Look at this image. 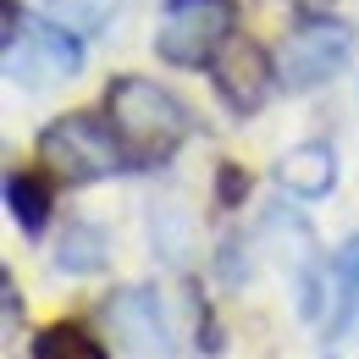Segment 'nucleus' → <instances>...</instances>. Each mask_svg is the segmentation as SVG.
<instances>
[{
    "label": "nucleus",
    "mask_w": 359,
    "mask_h": 359,
    "mask_svg": "<svg viewBox=\"0 0 359 359\" xmlns=\"http://www.w3.org/2000/svg\"><path fill=\"white\" fill-rule=\"evenodd\" d=\"M105 122L128 155V172H149V166H166L182 149V138L194 133V116L172 89H161L155 78H138L122 72L111 78L105 89Z\"/></svg>",
    "instance_id": "1"
},
{
    "label": "nucleus",
    "mask_w": 359,
    "mask_h": 359,
    "mask_svg": "<svg viewBox=\"0 0 359 359\" xmlns=\"http://www.w3.org/2000/svg\"><path fill=\"white\" fill-rule=\"evenodd\" d=\"M232 28H238V0H166L155 28V55L182 72L216 67V55L232 45Z\"/></svg>",
    "instance_id": "2"
},
{
    "label": "nucleus",
    "mask_w": 359,
    "mask_h": 359,
    "mask_svg": "<svg viewBox=\"0 0 359 359\" xmlns=\"http://www.w3.org/2000/svg\"><path fill=\"white\" fill-rule=\"evenodd\" d=\"M39 161H45L61 182H72V188L128 172V155H122V144L111 133V122H105V116H89V111L55 116L45 133H39Z\"/></svg>",
    "instance_id": "3"
},
{
    "label": "nucleus",
    "mask_w": 359,
    "mask_h": 359,
    "mask_svg": "<svg viewBox=\"0 0 359 359\" xmlns=\"http://www.w3.org/2000/svg\"><path fill=\"white\" fill-rule=\"evenodd\" d=\"M348 50H354V28L348 22H337V17H304V22L287 28V39L276 50V78H282V89H293V94L320 89V83H332L343 72Z\"/></svg>",
    "instance_id": "4"
},
{
    "label": "nucleus",
    "mask_w": 359,
    "mask_h": 359,
    "mask_svg": "<svg viewBox=\"0 0 359 359\" xmlns=\"http://www.w3.org/2000/svg\"><path fill=\"white\" fill-rule=\"evenodd\" d=\"M210 83H216V94L232 116H255L282 78H276V67L260 45H226L210 67Z\"/></svg>",
    "instance_id": "5"
},
{
    "label": "nucleus",
    "mask_w": 359,
    "mask_h": 359,
    "mask_svg": "<svg viewBox=\"0 0 359 359\" xmlns=\"http://www.w3.org/2000/svg\"><path fill=\"white\" fill-rule=\"evenodd\" d=\"M326 343H354L359 337V238L337 249L326 271Z\"/></svg>",
    "instance_id": "6"
},
{
    "label": "nucleus",
    "mask_w": 359,
    "mask_h": 359,
    "mask_svg": "<svg viewBox=\"0 0 359 359\" xmlns=\"http://www.w3.org/2000/svg\"><path fill=\"white\" fill-rule=\"evenodd\" d=\"M276 182L293 194V199H326L332 188H337V149L332 144H293L282 161H276Z\"/></svg>",
    "instance_id": "7"
},
{
    "label": "nucleus",
    "mask_w": 359,
    "mask_h": 359,
    "mask_svg": "<svg viewBox=\"0 0 359 359\" xmlns=\"http://www.w3.org/2000/svg\"><path fill=\"white\" fill-rule=\"evenodd\" d=\"M111 326L122 332V343L138 348V354H161L166 348V326H161V304L149 299V293H122V299H111Z\"/></svg>",
    "instance_id": "8"
},
{
    "label": "nucleus",
    "mask_w": 359,
    "mask_h": 359,
    "mask_svg": "<svg viewBox=\"0 0 359 359\" xmlns=\"http://www.w3.org/2000/svg\"><path fill=\"white\" fill-rule=\"evenodd\" d=\"M6 205H11V222L22 226L28 238H39L50 222V182L39 172H11L6 177Z\"/></svg>",
    "instance_id": "9"
},
{
    "label": "nucleus",
    "mask_w": 359,
    "mask_h": 359,
    "mask_svg": "<svg viewBox=\"0 0 359 359\" xmlns=\"http://www.w3.org/2000/svg\"><path fill=\"white\" fill-rule=\"evenodd\" d=\"M34 359H111V354H105V343L94 337L89 326L55 320V326H45V332L34 337Z\"/></svg>",
    "instance_id": "10"
},
{
    "label": "nucleus",
    "mask_w": 359,
    "mask_h": 359,
    "mask_svg": "<svg viewBox=\"0 0 359 359\" xmlns=\"http://www.w3.org/2000/svg\"><path fill=\"white\" fill-rule=\"evenodd\" d=\"M100 266H105V232L89 226V222H72L67 238H61V249H55V271H67V276H94Z\"/></svg>",
    "instance_id": "11"
},
{
    "label": "nucleus",
    "mask_w": 359,
    "mask_h": 359,
    "mask_svg": "<svg viewBox=\"0 0 359 359\" xmlns=\"http://www.w3.org/2000/svg\"><path fill=\"white\" fill-rule=\"evenodd\" d=\"M216 188H222V205H238V199L249 194V177H243L238 166H222V182H216Z\"/></svg>",
    "instance_id": "12"
}]
</instances>
